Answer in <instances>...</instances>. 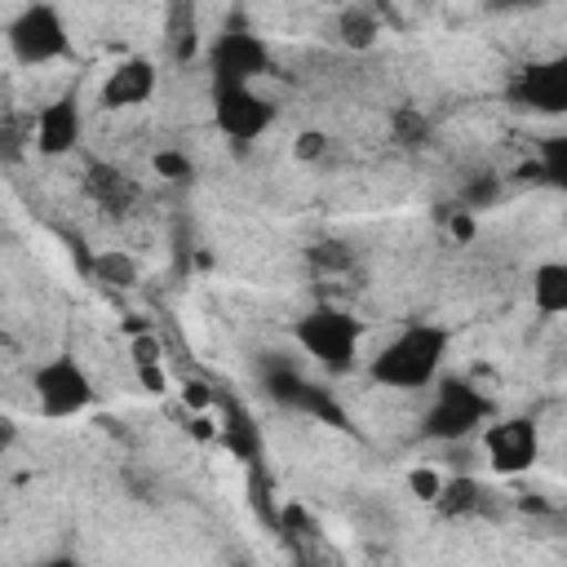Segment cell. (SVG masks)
I'll return each mask as SVG.
<instances>
[{
    "label": "cell",
    "instance_id": "cell-1",
    "mask_svg": "<svg viewBox=\"0 0 567 567\" xmlns=\"http://www.w3.org/2000/svg\"><path fill=\"white\" fill-rule=\"evenodd\" d=\"M452 328L439 319H408L372 359H368V381L381 390L416 394L430 390L443 377V363L452 354Z\"/></svg>",
    "mask_w": 567,
    "mask_h": 567
},
{
    "label": "cell",
    "instance_id": "cell-2",
    "mask_svg": "<svg viewBox=\"0 0 567 567\" xmlns=\"http://www.w3.org/2000/svg\"><path fill=\"white\" fill-rule=\"evenodd\" d=\"M292 341L301 346V354H310L323 372L341 377L359 363V346H363V319L337 301H319L310 310H301L292 319Z\"/></svg>",
    "mask_w": 567,
    "mask_h": 567
},
{
    "label": "cell",
    "instance_id": "cell-3",
    "mask_svg": "<svg viewBox=\"0 0 567 567\" xmlns=\"http://www.w3.org/2000/svg\"><path fill=\"white\" fill-rule=\"evenodd\" d=\"M492 412H496L492 394H483L478 385H470L461 377H439L430 385V403L421 412V434L430 443L452 447V443H465L470 434H478Z\"/></svg>",
    "mask_w": 567,
    "mask_h": 567
},
{
    "label": "cell",
    "instance_id": "cell-4",
    "mask_svg": "<svg viewBox=\"0 0 567 567\" xmlns=\"http://www.w3.org/2000/svg\"><path fill=\"white\" fill-rule=\"evenodd\" d=\"M4 49L18 66H49L66 58L71 31H66L62 9L53 0H27L22 9H13V18L4 22Z\"/></svg>",
    "mask_w": 567,
    "mask_h": 567
},
{
    "label": "cell",
    "instance_id": "cell-5",
    "mask_svg": "<svg viewBox=\"0 0 567 567\" xmlns=\"http://www.w3.org/2000/svg\"><path fill=\"white\" fill-rule=\"evenodd\" d=\"M31 394H35L40 416H49V421L84 416L97 403V385L71 350H58V354H49L31 368Z\"/></svg>",
    "mask_w": 567,
    "mask_h": 567
},
{
    "label": "cell",
    "instance_id": "cell-6",
    "mask_svg": "<svg viewBox=\"0 0 567 567\" xmlns=\"http://www.w3.org/2000/svg\"><path fill=\"white\" fill-rule=\"evenodd\" d=\"M279 120V106L257 89V84H230V80H213V128L235 142V146H252L261 142Z\"/></svg>",
    "mask_w": 567,
    "mask_h": 567
},
{
    "label": "cell",
    "instance_id": "cell-7",
    "mask_svg": "<svg viewBox=\"0 0 567 567\" xmlns=\"http://www.w3.org/2000/svg\"><path fill=\"white\" fill-rule=\"evenodd\" d=\"M483 456H487V470L501 474V478H514V474H527L536 461H540V430L532 416H487L483 421Z\"/></svg>",
    "mask_w": 567,
    "mask_h": 567
},
{
    "label": "cell",
    "instance_id": "cell-8",
    "mask_svg": "<svg viewBox=\"0 0 567 567\" xmlns=\"http://www.w3.org/2000/svg\"><path fill=\"white\" fill-rule=\"evenodd\" d=\"M204 58H208V75L230 84H257L275 66L270 44L248 27H226L221 35H213V44H204Z\"/></svg>",
    "mask_w": 567,
    "mask_h": 567
},
{
    "label": "cell",
    "instance_id": "cell-9",
    "mask_svg": "<svg viewBox=\"0 0 567 567\" xmlns=\"http://www.w3.org/2000/svg\"><path fill=\"white\" fill-rule=\"evenodd\" d=\"M505 97L532 115H563L567 111V58L554 53V58H536L518 66L505 84Z\"/></svg>",
    "mask_w": 567,
    "mask_h": 567
},
{
    "label": "cell",
    "instance_id": "cell-10",
    "mask_svg": "<svg viewBox=\"0 0 567 567\" xmlns=\"http://www.w3.org/2000/svg\"><path fill=\"white\" fill-rule=\"evenodd\" d=\"M84 137V106L75 93H58L53 102H44L31 120V151L44 159H62L80 146Z\"/></svg>",
    "mask_w": 567,
    "mask_h": 567
},
{
    "label": "cell",
    "instance_id": "cell-11",
    "mask_svg": "<svg viewBox=\"0 0 567 567\" xmlns=\"http://www.w3.org/2000/svg\"><path fill=\"white\" fill-rule=\"evenodd\" d=\"M155 89H159V66L151 58H142V53H128L106 71V80L97 89V106L137 111V106H146L155 97Z\"/></svg>",
    "mask_w": 567,
    "mask_h": 567
},
{
    "label": "cell",
    "instance_id": "cell-12",
    "mask_svg": "<svg viewBox=\"0 0 567 567\" xmlns=\"http://www.w3.org/2000/svg\"><path fill=\"white\" fill-rule=\"evenodd\" d=\"M164 53L177 66H186V62H195L204 53L195 0H168V9H164Z\"/></svg>",
    "mask_w": 567,
    "mask_h": 567
},
{
    "label": "cell",
    "instance_id": "cell-13",
    "mask_svg": "<svg viewBox=\"0 0 567 567\" xmlns=\"http://www.w3.org/2000/svg\"><path fill=\"white\" fill-rule=\"evenodd\" d=\"M532 306H536V315H545V319L567 315V261L549 257V261H540V266L532 270Z\"/></svg>",
    "mask_w": 567,
    "mask_h": 567
},
{
    "label": "cell",
    "instance_id": "cell-14",
    "mask_svg": "<svg viewBox=\"0 0 567 567\" xmlns=\"http://www.w3.org/2000/svg\"><path fill=\"white\" fill-rule=\"evenodd\" d=\"M332 31H337V44H341V49H350V53H368V49L381 40V18H377L368 4L350 0V4L337 13Z\"/></svg>",
    "mask_w": 567,
    "mask_h": 567
},
{
    "label": "cell",
    "instance_id": "cell-15",
    "mask_svg": "<svg viewBox=\"0 0 567 567\" xmlns=\"http://www.w3.org/2000/svg\"><path fill=\"white\" fill-rule=\"evenodd\" d=\"M439 514H447V518H470V514H478L483 505H487V487L474 478V474H461V478H443V487H439V496L430 501Z\"/></svg>",
    "mask_w": 567,
    "mask_h": 567
},
{
    "label": "cell",
    "instance_id": "cell-16",
    "mask_svg": "<svg viewBox=\"0 0 567 567\" xmlns=\"http://www.w3.org/2000/svg\"><path fill=\"white\" fill-rule=\"evenodd\" d=\"M89 275H93L97 284H106V288H133V284L142 279V266H137V257L124 252V248H102V252L89 261Z\"/></svg>",
    "mask_w": 567,
    "mask_h": 567
},
{
    "label": "cell",
    "instance_id": "cell-17",
    "mask_svg": "<svg viewBox=\"0 0 567 567\" xmlns=\"http://www.w3.org/2000/svg\"><path fill=\"white\" fill-rule=\"evenodd\" d=\"M89 190L106 208H124L133 199V182L120 168H111V164H89Z\"/></svg>",
    "mask_w": 567,
    "mask_h": 567
},
{
    "label": "cell",
    "instance_id": "cell-18",
    "mask_svg": "<svg viewBox=\"0 0 567 567\" xmlns=\"http://www.w3.org/2000/svg\"><path fill=\"white\" fill-rule=\"evenodd\" d=\"M523 177H545L549 186H563L567 182V137H545L540 142V155L532 164L518 168Z\"/></svg>",
    "mask_w": 567,
    "mask_h": 567
},
{
    "label": "cell",
    "instance_id": "cell-19",
    "mask_svg": "<svg viewBox=\"0 0 567 567\" xmlns=\"http://www.w3.org/2000/svg\"><path fill=\"white\" fill-rule=\"evenodd\" d=\"M151 173L164 177V182H173V186H186V182H195V159L182 146H159L151 155Z\"/></svg>",
    "mask_w": 567,
    "mask_h": 567
},
{
    "label": "cell",
    "instance_id": "cell-20",
    "mask_svg": "<svg viewBox=\"0 0 567 567\" xmlns=\"http://www.w3.org/2000/svg\"><path fill=\"white\" fill-rule=\"evenodd\" d=\"M390 128H394V137H399L403 146H421V142L430 137V120H425L421 111H412V106H399V111L390 115Z\"/></svg>",
    "mask_w": 567,
    "mask_h": 567
},
{
    "label": "cell",
    "instance_id": "cell-21",
    "mask_svg": "<svg viewBox=\"0 0 567 567\" xmlns=\"http://www.w3.org/2000/svg\"><path fill=\"white\" fill-rule=\"evenodd\" d=\"M439 217H443V226H447V235H452L456 244H474V235H478V213H474V208L456 204V208H443Z\"/></svg>",
    "mask_w": 567,
    "mask_h": 567
},
{
    "label": "cell",
    "instance_id": "cell-22",
    "mask_svg": "<svg viewBox=\"0 0 567 567\" xmlns=\"http://www.w3.org/2000/svg\"><path fill=\"white\" fill-rule=\"evenodd\" d=\"M128 354H133V368H142V363H164V346H159V337H155L151 328L133 332V341H128Z\"/></svg>",
    "mask_w": 567,
    "mask_h": 567
},
{
    "label": "cell",
    "instance_id": "cell-23",
    "mask_svg": "<svg viewBox=\"0 0 567 567\" xmlns=\"http://www.w3.org/2000/svg\"><path fill=\"white\" fill-rule=\"evenodd\" d=\"M439 487H443V474L439 470H430V465H416V470H408V492L416 496V501H434L439 496Z\"/></svg>",
    "mask_w": 567,
    "mask_h": 567
},
{
    "label": "cell",
    "instance_id": "cell-24",
    "mask_svg": "<svg viewBox=\"0 0 567 567\" xmlns=\"http://www.w3.org/2000/svg\"><path fill=\"white\" fill-rule=\"evenodd\" d=\"M323 151H328V133H323V128H301V133H297V142H292V155H297L301 164L319 159Z\"/></svg>",
    "mask_w": 567,
    "mask_h": 567
},
{
    "label": "cell",
    "instance_id": "cell-25",
    "mask_svg": "<svg viewBox=\"0 0 567 567\" xmlns=\"http://www.w3.org/2000/svg\"><path fill=\"white\" fill-rule=\"evenodd\" d=\"M177 399H182L190 412H208V408H213V399H217V390H213L208 381H195V377H190V381H182Z\"/></svg>",
    "mask_w": 567,
    "mask_h": 567
},
{
    "label": "cell",
    "instance_id": "cell-26",
    "mask_svg": "<svg viewBox=\"0 0 567 567\" xmlns=\"http://www.w3.org/2000/svg\"><path fill=\"white\" fill-rule=\"evenodd\" d=\"M137 381L146 385V394H164V390H168V381H164V363H142V368H137Z\"/></svg>",
    "mask_w": 567,
    "mask_h": 567
},
{
    "label": "cell",
    "instance_id": "cell-27",
    "mask_svg": "<svg viewBox=\"0 0 567 567\" xmlns=\"http://www.w3.org/2000/svg\"><path fill=\"white\" fill-rule=\"evenodd\" d=\"M496 9H532V4H549V0H492Z\"/></svg>",
    "mask_w": 567,
    "mask_h": 567
}]
</instances>
